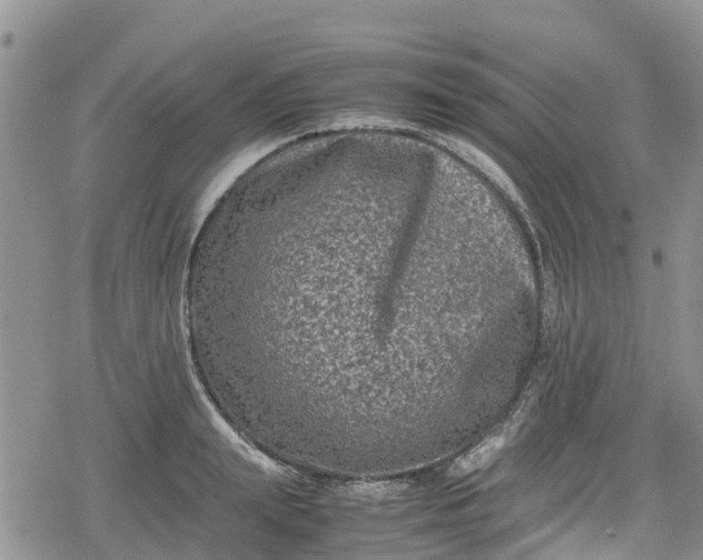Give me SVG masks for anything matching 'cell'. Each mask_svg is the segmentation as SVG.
<instances>
[{"instance_id": "2", "label": "cell", "mask_w": 703, "mask_h": 560, "mask_svg": "<svg viewBox=\"0 0 703 560\" xmlns=\"http://www.w3.org/2000/svg\"><path fill=\"white\" fill-rule=\"evenodd\" d=\"M505 444L503 434H493L469 451L462 454L450 466L453 476H465L487 464Z\"/></svg>"}, {"instance_id": "1", "label": "cell", "mask_w": 703, "mask_h": 560, "mask_svg": "<svg viewBox=\"0 0 703 560\" xmlns=\"http://www.w3.org/2000/svg\"><path fill=\"white\" fill-rule=\"evenodd\" d=\"M432 218L398 197L347 194L232 233L219 287L264 391L343 418L388 407L407 276Z\"/></svg>"}]
</instances>
